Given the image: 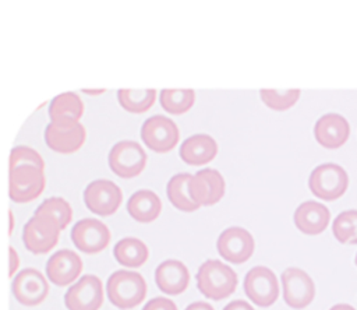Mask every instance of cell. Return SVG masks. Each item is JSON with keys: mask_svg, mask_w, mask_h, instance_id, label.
I'll return each mask as SVG.
<instances>
[{"mask_svg": "<svg viewBox=\"0 0 357 310\" xmlns=\"http://www.w3.org/2000/svg\"><path fill=\"white\" fill-rule=\"evenodd\" d=\"M82 271V261L73 250L56 251L46 264L47 278L57 286L73 283Z\"/></svg>", "mask_w": 357, "mask_h": 310, "instance_id": "cell-18", "label": "cell"}, {"mask_svg": "<svg viewBox=\"0 0 357 310\" xmlns=\"http://www.w3.org/2000/svg\"><path fill=\"white\" fill-rule=\"evenodd\" d=\"M218 152L216 141L208 134H195L183 141L180 158L188 165H204L211 162Z\"/></svg>", "mask_w": 357, "mask_h": 310, "instance_id": "cell-21", "label": "cell"}, {"mask_svg": "<svg viewBox=\"0 0 357 310\" xmlns=\"http://www.w3.org/2000/svg\"><path fill=\"white\" fill-rule=\"evenodd\" d=\"M116 260L126 267H139L148 260V247L135 237H124L114 244Z\"/></svg>", "mask_w": 357, "mask_h": 310, "instance_id": "cell-25", "label": "cell"}, {"mask_svg": "<svg viewBox=\"0 0 357 310\" xmlns=\"http://www.w3.org/2000/svg\"><path fill=\"white\" fill-rule=\"evenodd\" d=\"M127 209L135 221L152 222L159 216L162 202L152 190H138L130 197L127 202Z\"/></svg>", "mask_w": 357, "mask_h": 310, "instance_id": "cell-22", "label": "cell"}, {"mask_svg": "<svg viewBox=\"0 0 357 310\" xmlns=\"http://www.w3.org/2000/svg\"><path fill=\"white\" fill-rule=\"evenodd\" d=\"M245 296L259 307L273 304L279 296L278 278L272 270L264 265L251 268L244 278Z\"/></svg>", "mask_w": 357, "mask_h": 310, "instance_id": "cell-6", "label": "cell"}, {"mask_svg": "<svg viewBox=\"0 0 357 310\" xmlns=\"http://www.w3.org/2000/svg\"><path fill=\"white\" fill-rule=\"evenodd\" d=\"M314 135L318 144L324 148L336 149L349 140L350 124L339 113H326L317 120Z\"/></svg>", "mask_w": 357, "mask_h": 310, "instance_id": "cell-16", "label": "cell"}, {"mask_svg": "<svg viewBox=\"0 0 357 310\" xmlns=\"http://www.w3.org/2000/svg\"><path fill=\"white\" fill-rule=\"evenodd\" d=\"M8 253H10V254H8V257H10V267H8V275L11 276V275H14L15 270L18 268L20 260H18V254H17L15 249L10 247V249H8Z\"/></svg>", "mask_w": 357, "mask_h": 310, "instance_id": "cell-34", "label": "cell"}, {"mask_svg": "<svg viewBox=\"0 0 357 310\" xmlns=\"http://www.w3.org/2000/svg\"><path fill=\"white\" fill-rule=\"evenodd\" d=\"M283 299L291 309L300 310L307 307L315 297V285L311 276L297 267L286 268L282 275Z\"/></svg>", "mask_w": 357, "mask_h": 310, "instance_id": "cell-8", "label": "cell"}, {"mask_svg": "<svg viewBox=\"0 0 357 310\" xmlns=\"http://www.w3.org/2000/svg\"><path fill=\"white\" fill-rule=\"evenodd\" d=\"M13 232V214L10 212V233Z\"/></svg>", "mask_w": 357, "mask_h": 310, "instance_id": "cell-37", "label": "cell"}, {"mask_svg": "<svg viewBox=\"0 0 357 310\" xmlns=\"http://www.w3.org/2000/svg\"><path fill=\"white\" fill-rule=\"evenodd\" d=\"M185 310H215V309L205 302H194L190 306H187Z\"/></svg>", "mask_w": 357, "mask_h": 310, "instance_id": "cell-35", "label": "cell"}, {"mask_svg": "<svg viewBox=\"0 0 357 310\" xmlns=\"http://www.w3.org/2000/svg\"><path fill=\"white\" fill-rule=\"evenodd\" d=\"M11 289L21 304L36 306L46 299L49 285L42 272L35 268H24L15 275Z\"/></svg>", "mask_w": 357, "mask_h": 310, "instance_id": "cell-14", "label": "cell"}, {"mask_svg": "<svg viewBox=\"0 0 357 310\" xmlns=\"http://www.w3.org/2000/svg\"><path fill=\"white\" fill-rule=\"evenodd\" d=\"M120 105L131 113L146 112L155 102V89H119L117 91Z\"/></svg>", "mask_w": 357, "mask_h": 310, "instance_id": "cell-26", "label": "cell"}, {"mask_svg": "<svg viewBox=\"0 0 357 310\" xmlns=\"http://www.w3.org/2000/svg\"><path fill=\"white\" fill-rule=\"evenodd\" d=\"M261 99L273 110H286L300 98V89H261Z\"/></svg>", "mask_w": 357, "mask_h": 310, "instance_id": "cell-29", "label": "cell"}, {"mask_svg": "<svg viewBox=\"0 0 357 310\" xmlns=\"http://www.w3.org/2000/svg\"><path fill=\"white\" fill-rule=\"evenodd\" d=\"M237 274L219 260H206L197 272L201 293L212 300L229 297L237 288Z\"/></svg>", "mask_w": 357, "mask_h": 310, "instance_id": "cell-1", "label": "cell"}, {"mask_svg": "<svg viewBox=\"0 0 357 310\" xmlns=\"http://www.w3.org/2000/svg\"><path fill=\"white\" fill-rule=\"evenodd\" d=\"M142 310H177L173 300L167 297H153L151 299Z\"/></svg>", "mask_w": 357, "mask_h": 310, "instance_id": "cell-32", "label": "cell"}, {"mask_svg": "<svg viewBox=\"0 0 357 310\" xmlns=\"http://www.w3.org/2000/svg\"><path fill=\"white\" fill-rule=\"evenodd\" d=\"M22 165H31L45 170V162L35 149L29 147H15L10 154V170Z\"/></svg>", "mask_w": 357, "mask_h": 310, "instance_id": "cell-31", "label": "cell"}, {"mask_svg": "<svg viewBox=\"0 0 357 310\" xmlns=\"http://www.w3.org/2000/svg\"><path fill=\"white\" fill-rule=\"evenodd\" d=\"M71 240L79 251L93 254L99 253L109 244L110 232L99 219L84 218L73 226Z\"/></svg>", "mask_w": 357, "mask_h": 310, "instance_id": "cell-13", "label": "cell"}, {"mask_svg": "<svg viewBox=\"0 0 357 310\" xmlns=\"http://www.w3.org/2000/svg\"><path fill=\"white\" fill-rule=\"evenodd\" d=\"M60 226L49 214H35L24 226L22 242L33 254L50 251L59 242Z\"/></svg>", "mask_w": 357, "mask_h": 310, "instance_id": "cell-4", "label": "cell"}, {"mask_svg": "<svg viewBox=\"0 0 357 310\" xmlns=\"http://www.w3.org/2000/svg\"><path fill=\"white\" fill-rule=\"evenodd\" d=\"M49 148L60 154H71L81 148L85 141V128L75 120L50 121L45 130Z\"/></svg>", "mask_w": 357, "mask_h": 310, "instance_id": "cell-10", "label": "cell"}, {"mask_svg": "<svg viewBox=\"0 0 357 310\" xmlns=\"http://www.w3.org/2000/svg\"><path fill=\"white\" fill-rule=\"evenodd\" d=\"M158 288L167 295H178L184 292L190 282L187 267L178 260H166L160 263L155 271Z\"/></svg>", "mask_w": 357, "mask_h": 310, "instance_id": "cell-20", "label": "cell"}, {"mask_svg": "<svg viewBox=\"0 0 357 310\" xmlns=\"http://www.w3.org/2000/svg\"><path fill=\"white\" fill-rule=\"evenodd\" d=\"M349 186L347 172L337 163L318 165L308 177V187L311 193L325 201L340 198Z\"/></svg>", "mask_w": 357, "mask_h": 310, "instance_id": "cell-3", "label": "cell"}, {"mask_svg": "<svg viewBox=\"0 0 357 310\" xmlns=\"http://www.w3.org/2000/svg\"><path fill=\"white\" fill-rule=\"evenodd\" d=\"M84 113V103L74 92H63L52 99L49 105V116L52 121L75 120L78 121Z\"/></svg>", "mask_w": 357, "mask_h": 310, "instance_id": "cell-23", "label": "cell"}, {"mask_svg": "<svg viewBox=\"0 0 357 310\" xmlns=\"http://www.w3.org/2000/svg\"><path fill=\"white\" fill-rule=\"evenodd\" d=\"M332 232L342 244H357V209H346L337 214L332 223Z\"/></svg>", "mask_w": 357, "mask_h": 310, "instance_id": "cell-28", "label": "cell"}, {"mask_svg": "<svg viewBox=\"0 0 357 310\" xmlns=\"http://www.w3.org/2000/svg\"><path fill=\"white\" fill-rule=\"evenodd\" d=\"M35 214H49L56 218L60 229H66L71 221L73 211L70 204L61 197H50L45 200L36 209Z\"/></svg>", "mask_w": 357, "mask_h": 310, "instance_id": "cell-30", "label": "cell"}, {"mask_svg": "<svg viewBox=\"0 0 357 310\" xmlns=\"http://www.w3.org/2000/svg\"><path fill=\"white\" fill-rule=\"evenodd\" d=\"M45 184L43 169L31 165L17 166L10 170L8 195L14 202H28L40 195Z\"/></svg>", "mask_w": 357, "mask_h": 310, "instance_id": "cell-5", "label": "cell"}, {"mask_svg": "<svg viewBox=\"0 0 357 310\" xmlns=\"http://www.w3.org/2000/svg\"><path fill=\"white\" fill-rule=\"evenodd\" d=\"M331 219L329 209L318 201H304L294 211V225L305 235L322 233Z\"/></svg>", "mask_w": 357, "mask_h": 310, "instance_id": "cell-19", "label": "cell"}, {"mask_svg": "<svg viewBox=\"0 0 357 310\" xmlns=\"http://www.w3.org/2000/svg\"><path fill=\"white\" fill-rule=\"evenodd\" d=\"M191 175L188 173H178L174 175L169 183H167V197L170 200V202L181 209V211H195L198 209L201 205L198 202L194 201V198L191 197L190 193V182H191Z\"/></svg>", "mask_w": 357, "mask_h": 310, "instance_id": "cell-24", "label": "cell"}, {"mask_svg": "<svg viewBox=\"0 0 357 310\" xmlns=\"http://www.w3.org/2000/svg\"><path fill=\"white\" fill-rule=\"evenodd\" d=\"M178 137L180 133L176 123L163 115L148 117L141 128V138L148 148L156 152L172 151L176 147Z\"/></svg>", "mask_w": 357, "mask_h": 310, "instance_id": "cell-9", "label": "cell"}, {"mask_svg": "<svg viewBox=\"0 0 357 310\" xmlns=\"http://www.w3.org/2000/svg\"><path fill=\"white\" fill-rule=\"evenodd\" d=\"M219 254L229 263L241 264L254 253V239L243 228L233 226L223 230L216 242Z\"/></svg>", "mask_w": 357, "mask_h": 310, "instance_id": "cell-15", "label": "cell"}, {"mask_svg": "<svg viewBox=\"0 0 357 310\" xmlns=\"http://www.w3.org/2000/svg\"><path fill=\"white\" fill-rule=\"evenodd\" d=\"M121 198L120 187L107 179H99L89 183L84 191L86 207L100 216H107L116 212L121 204Z\"/></svg>", "mask_w": 357, "mask_h": 310, "instance_id": "cell-12", "label": "cell"}, {"mask_svg": "<svg viewBox=\"0 0 357 310\" xmlns=\"http://www.w3.org/2000/svg\"><path fill=\"white\" fill-rule=\"evenodd\" d=\"M146 165V154L135 141H119L109 152V166L120 177H134Z\"/></svg>", "mask_w": 357, "mask_h": 310, "instance_id": "cell-7", "label": "cell"}, {"mask_svg": "<svg viewBox=\"0 0 357 310\" xmlns=\"http://www.w3.org/2000/svg\"><path fill=\"white\" fill-rule=\"evenodd\" d=\"M68 310H99L103 303L102 281L96 275H84L64 295Z\"/></svg>", "mask_w": 357, "mask_h": 310, "instance_id": "cell-11", "label": "cell"}, {"mask_svg": "<svg viewBox=\"0 0 357 310\" xmlns=\"http://www.w3.org/2000/svg\"><path fill=\"white\" fill-rule=\"evenodd\" d=\"M84 92H86V94H100L103 91H88V89H84Z\"/></svg>", "mask_w": 357, "mask_h": 310, "instance_id": "cell-38", "label": "cell"}, {"mask_svg": "<svg viewBox=\"0 0 357 310\" xmlns=\"http://www.w3.org/2000/svg\"><path fill=\"white\" fill-rule=\"evenodd\" d=\"M223 310H255V309L245 300H233L229 304H226Z\"/></svg>", "mask_w": 357, "mask_h": 310, "instance_id": "cell-33", "label": "cell"}, {"mask_svg": "<svg viewBox=\"0 0 357 310\" xmlns=\"http://www.w3.org/2000/svg\"><path fill=\"white\" fill-rule=\"evenodd\" d=\"M329 310H356L353 306L350 304H346V303H339V304H335L332 306Z\"/></svg>", "mask_w": 357, "mask_h": 310, "instance_id": "cell-36", "label": "cell"}, {"mask_svg": "<svg viewBox=\"0 0 357 310\" xmlns=\"http://www.w3.org/2000/svg\"><path fill=\"white\" fill-rule=\"evenodd\" d=\"M160 105L172 115H181L194 105L195 92L192 89H162Z\"/></svg>", "mask_w": 357, "mask_h": 310, "instance_id": "cell-27", "label": "cell"}, {"mask_svg": "<svg viewBox=\"0 0 357 310\" xmlns=\"http://www.w3.org/2000/svg\"><path fill=\"white\" fill-rule=\"evenodd\" d=\"M354 263H356V265H357V254H356V258H354Z\"/></svg>", "mask_w": 357, "mask_h": 310, "instance_id": "cell-39", "label": "cell"}, {"mask_svg": "<svg viewBox=\"0 0 357 310\" xmlns=\"http://www.w3.org/2000/svg\"><path fill=\"white\" fill-rule=\"evenodd\" d=\"M190 193L199 205L216 204L225 194V180L216 169H202L191 177Z\"/></svg>", "mask_w": 357, "mask_h": 310, "instance_id": "cell-17", "label": "cell"}, {"mask_svg": "<svg viewBox=\"0 0 357 310\" xmlns=\"http://www.w3.org/2000/svg\"><path fill=\"white\" fill-rule=\"evenodd\" d=\"M106 290L112 304L119 309H132L145 299L146 283L141 274L120 270L109 276Z\"/></svg>", "mask_w": 357, "mask_h": 310, "instance_id": "cell-2", "label": "cell"}]
</instances>
